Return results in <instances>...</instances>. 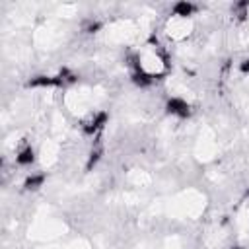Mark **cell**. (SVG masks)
I'll use <instances>...</instances> for the list:
<instances>
[{"label":"cell","mask_w":249,"mask_h":249,"mask_svg":"<svg viewBox=\"0 0 249 249\" xmlns=\"http://www.w3.org/2000/svg\"><path fill=\"white\" fill-rule=\"evenodd\" d=\"M16 161L21 163V165L33 161V148H31L29 142H23V144L18 146V150H16Z\"/></svg>","instance_id":"cell-2"},{"label":"cell","mask_w":249,"mask_h":249,"mask_svg":"<svg viewBox=\"0 0 249 249\" xmlns=\"http://www.w3.org/2000/svg\"><path fill=\"white\" fill-rule=\"evenodd\" d=\"M167 111L179 117H187L189 115V103L181 97H171V101L167 103Z\"/></svg>","instance_id":"cell-1"},{"label":"cell","mask_w":249,"mask_h":249,"mask_svg":"<svg viewBox=\"0 0 249 249\" xmlns=\"http://www.w3.org/2000/svg\"><path fill=\"white\" fill-rule=\"evenodd\" d=\"M41 183H43V175H33V177H29V179L25 181V187H27V189H37Z\"/></svg>","instance_id":"cell-3"},{"label":"cell","mask_w":249,"mask_h":249,"mask_svg":"<svg viewBox=\"0 0 249 249\" xmlns=\"http://www.w3.org/2000/svg\"><path fill=\"white\" fill-rule=\"evenodd\" d=\"M241 70H243V72H249V58H247V60L241 64Z\"/></svg>","instance_id":"cell-4"}]
</instances>
